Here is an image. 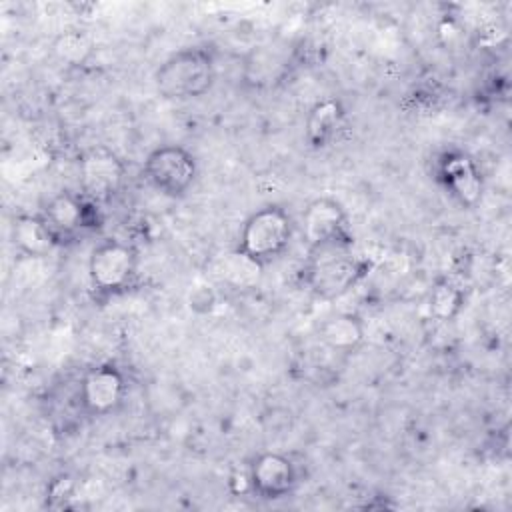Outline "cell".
<instances>
[{
    "label": "cell",
    "instance_id": "1",
    "mask_svg": "<svg viewBox=\"0 0 512 512\" xmlns=\"http://www.w3.org/2000/svg\"><path fill=\"white\" fill-rule=\"evenodd\" d=\"M214 78V58L200 46L176 50L154 72L156 90L168 100L200 98L212 88Z\"/></svg>",
    "mask_w": 512,
    "mask_h": 512
},
{
    "label": "cell",
    "instance_id": "2",
    "mask_svg": "<svg viewBox=\"0 0 512 512\" xmlns=\"http://www.w3.org/2000/svg\"><path fill=\"white\" fill-rule=\"evenodd\" d=\"M292 234L294 224L290 214L278 204H266L244 220L236 252L258 266H266L288 250Z\"/></svg>",
    "mask_w": 512,
    "mask_h": 512
},
{
    "label": "cell",
    "instance_id": "3",
    "mask_svg": "<svg viewBox=\"0 0 512 512\" xmlns=\"http://www.w3.org/2000/svg\"><path fill=\"white\" fill-rule=\"evenodd\" d=\"M352 242H336L308 250L306 282L314 294L336 298L362 276V262L350 252Z\"/></svg>",
    "mask_w": 512,
    "mask_h": 512
},
{
    "label": "cell",
    "instance_id": "4",
    "mask_svg": "<svg viewBox=\"0 0 512 512\" xmlns=\"http://www.w3.org/2000/svg\"><path fill=\"white\" fill-rule=\"evenodd\" d=\"M138 270L136 250L118 238L100 240L88 256V278L90 286L98 294H118L124 292Z\"/></svg>",
    "mask_w": 512,
    "mask_h": 512
},
{
    "label": "cell",
    "instance_id": "5",
    "mask_svg": "<svg viewBox=\"0 0 512 512\" xmlns=\"http://www.w3.org/2000/svg\"><path fill=\"white\" fill-rule=\"evenodd\" d=\"M144 178L168 198L184 196L198 174L194 154L180 144H162L148 152L144 160Z\"/></svg>",
    "mask_w": 512,
    "mask_h": 512
},
{
    "label": "cell",
    "instance_id": "6",
    "mask_svg": "<svg viewBox=\"0 0 512 512\" xmlns=\"http://www.w3.org/2000/svg\"><path fill=\"white\" fill-rule=\"evenodd\" d=\"M42 218L52 230L58 246L74 242L80 234L96 230L100 224V212L94 200L84 194L58 192L42 208Z\"/></svg>",
    "mask_w": 512,
    "mask_h": 512
},
{
    "label": "cell",
    "instance_id": "7",
    "mask_svg": "<svg viewBox=\"0 0 512 512\" xmlns=\"http://www.w3.org/2000/svg\"><path fill=\"white\" fill-rule=\"evenodd\" d=\"M126 378L114 364L88 368L78 384V402L90 416H106L120 408L126 396Z\"/></svg>",
    "mask_w": 512,
    "mask_h": 512
},
{
    "label": "cell",
    "instance_id": "8",
    "mask_svg": "<svg viewBox=\"0 0 512 512\" xmlns=\"http://www.w3.org/2000/svg\"><path fill=\"white\" fill-rule=\"evenodd\" d=\"M298 466L284 452H260L248 464V486L262 500H280L298 486Z\"/></svg>",
    "mask_w": 512,
    "mask_h": 512
},
{
    "label": "cell",
    "instance_id": "9",
    "mask_svg": "<svg viewBox=\"0 0 512 512\" xmlns=\"http://www.w3.org/2000/svg\"><path fill=\"white\" fill-rule=\"evenodd\" d=\"M80 186L82 194L94 202L112 198L124 182V164L108 148L96 146L82 154L80 164Z\"/></svg>",
    "mask_w": 512,
    "mask_h": 512
},
{
    "label": "cell",
    "instance_id": "10",
    "mask_svg": "<svg viewBox=\"0 0 512 512\" xmlns=\"http://www.w3.org/2000/svg\"><path fill=\"white\" fill-rule=\"evenodd\" d=\"M346 222V212L338 200L328 196L312 200L302 214V230L308 250L336 242H352Z\"/></svg>",
    "mask_w": 512,
    "mask_h": 512
},
{
    "label": "cell",
    "instance_id": "11",
    "mask_svg": "<svg viewBox=\"0 0 512 512\" xmlns=\"http://www.w3.org/2000/svg\"><path fill=\"white\" fill-rule=\"evenodd\" d=\"M440 174L446 188L460 204L474 206L478 202L482 194V180L474 160H470L466 154H446L440 166Z\"/></svg>",
    "mask_w": 512,
    "mask_h": 512
},
{
    "label": "cell",
    "instance_id": "12",
    "mask_svg": "<svg viewBox=\"0 0 512 512\" xmlns=\"http://www.w3.org/2000/svg\"><path fill=\"white\" fill-rule=\"evenodd\" d=\"M12 242L16 250L28 258H44L54 248H58V242L44 222L42 214H20L12 222Z\"/></svg>",
    "mask_w": 512,
    "mask_h": 512
},
{
    "label": "cell",
    "instance_id": "13",
    "mask_svg": "<svg viewBox=\"0 0 512 512\" xmlns=\"http://www.w3.org/2000/svg\"><path fill=\"white\" fill-rule=\"evenodd\" d=\"M320 340L336 352H352L364 340V324L350 312L332 314L320 324Z\"/></svg>",
    "mask_w": 512,
    "mask_h": 512
},
{
    "label": "cell",
    "instance_id": "14",
    "mask_svg": "<svg viewBox=\"0 0 512 512\" xmlns=\"http://www.w3.org/2000/svg\"><path fill=\"white\" fill-rule=\"evenodd\" d=\"M344 108L336 98H324L316 102L306 118V140L312 146H324L332 140L342 126Z\"/></svg>",
    "mask_w": 512,
    "mask_h": 512
},
{
    "label": "cell",
    "instance_id": "15",
    "mask_svg": "<svg viewBox=\"0 0 512 512\" xmlns=\"http://www.w3.org/2000/svg\"><path fill=\"white\" fill-rule=\"evenodd\" d=\"M464 304V292L450 280H440L430 292V314L438 320H452Z\"/></svg>",
    "mask_w": 512,
    "mask_h": 512
}]
</instances>
